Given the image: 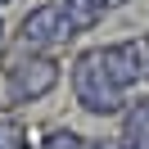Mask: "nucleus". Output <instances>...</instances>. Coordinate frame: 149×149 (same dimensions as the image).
<instances>
[{
    "label": "nucleus",
    "instance_id": "obj_10",
    "mask_svg": "<svg viewBox=\"0 0 149 149\" xmlns=\"http://www.w3.org/2000/svg\"><path fill=\"white\" fill-rule=\"evenodd\" d=\"M86 149H122V145H113V140H91Z\"/></svg>",
    "mask_w": 149,
    "mask_h": 149
},
{
    "label": "nucleus",
    "instance_id": "obj_3",
    "mask_svg": "<svg viewBox=\"0 0 149 149\" xmlns=\"http://www.w3.org/2000/svg\"><path fill=\"white\" fill-rule=\"evenodd\" d=\"M68 36H72V27H68V18H63L59 5H36V9L18 23V45L27 50V54H54Z\"/></svg>",
    "mask_w": 149,
    "mask_h": 149
},
{
    "label": "nucleus",
    "instance_id": "obj_7",
    "mask_svg": "<svg viewBox=\"0 0 149 149\" xmlns=\"http://www.w3.org/2000/svg\"><path fill=\"white\" fill-rule=\"evenodd\" d=\"M41 149H86V140L77 136V131H68V127H59V131H50V136L41 140Z\"/></svg>",
    "mask_w": 149,
    "mask_h": 149
},
{
    "label": "nucleus",
    "instance_id": "obj_13",
    "mask_svg": "<svg viewBox=\"0 0 149 149\" xmlns=\"http://www.w3.org/2000/svg\"><path fill=\"white\" fill-rule=\"evenodd\" d=\"M0 5H9V0H0Z\"/></svg>",
    "mask_w": 149,
    "mask_h": 149
},
{
    "label": "nucleus",
    "instance_id": "obj_4",
    "mask_svg": "<svg viewBox=\"0 0 149 149\" xmlns=\"http://www.w3.org/2000/svg\"><path fill=\"white\" fill-rule=\"evenodd\" d=\"M104 63H109V72L118 77V86H122L127 95L145 81V54H140V41H113V45H104Z\"/></svg>",
    "mask_w": 149,
    "mask_h": 149
},
{
    "label": "nucleus",
    "instance_id": "obj_2",
    "mask_svg": "<svg viewBox=\"0 0 149 149\" xmlns=\"http://www.w3.org/2000/svg\"><path fill=\"white\" fill-rule=\"evenodd\" d=\"M54 86H59V59L54 54H27V50H23V54L5 68V100H9L14 109L45 100Z\"/></svg>",
    "mask_w": 149,
    "mask_h": 149
},
{
    "label": "nucleus",
    "instance_id": "obj_5",
    "mask_svg": "<svg viewBox=\"0 0 149 149\" xmlns=\"http://www.w3.org/2000/svg\"><path fill=\"white\" fill-rule=\"evenodd\" d=\"M122 149H149V100L127 104V113H122Z\"/></svg>",
    "mask_w": 149,
    "mask_h": 149
},
{
    "label": "nucleus",
    "instance_id": "obj_8",
    "mask_svg": "<svg viewBox=\"0 0 149 149\" xmlns=\"http://www.w3.org/2000/svg\"><path fill=\"white\" fill-rule=\"evenodd\" d=\"M0 149H23V127L14 118H0Z\"/></svg>",
    "mask_w": 149,
    "mask_h": 149
},
{
    "label": "nucleus",
    "instance_id": "obj_12",
    "mask_svg": "<svg viewBox=\"0 0 149 149\" xmlns=\"http://www.w3.org/2000/svg\"><path fill=\"white\" fill-rule=\"evenodd\" d=\"M0 36H5V23H0Z\"/></svg>",
    "mask_w": 149,
    "mask_h": 149
},
{
    "label": "nucleus",
    "instance_id": "obj_9",
    "mask_svg": "<svg viewBox=\"0 0 149 149\" xmlns=\"http://www.w3.org/2000/svg\"><path fill=\"white\" fill-rule=\"evenodd\" d=\"M140 54H145V81H149V36H140Z\"/></svg>",
    "mask_w": 149,
    "mask_h": 149
},
{
    "label": "nucleus",
    "instance_id": "obj_1",
    "mask_svg": "<svg viewBox=\"0 0 149 149\" xmlns=\"http://www.w3.org/2000/svg\"><path fill=\"white\" fill-rule=\"evenodd\" d=\"M68 77H72V95H77V104H81L86 113H95V118H118V113H127V91L118 86V77L104 63V45L81 50V54L72 59V72Z\"/></svg>",
    "mask_w": 149,
    "mask_h": 149
},
{
    "label": "nucleus",
    "instance_id": "obj_11",
    "mask_svg": "<svg viewBox=\"0 0 149 149\" xmlns=\"http://www.w3.org/2000/svg\"><path fill=\"white\" fill-rule=\"evenodd\" d=\"M118 5H122V0H104V9H118Z\"/></svg>",
    "mask_w": 149,
    "mask_h": 149
},
{
    "label": "nucleus",
    "instance_id": "obj_6",
    "mask_svg": "<svg viewBox=\"0 0 149 149\" xmlns=\"http://www.w3.org/2000/svg\"><path fill=\"white\" fill-rule=\"evenodd\" d=\"M59 9H63L68 27H72V36H77V32H91L95 23L104 18V0H59Z\"/></svg>",
    "mask_w": 149,
    "mask_h": 149
}]
</instances>
